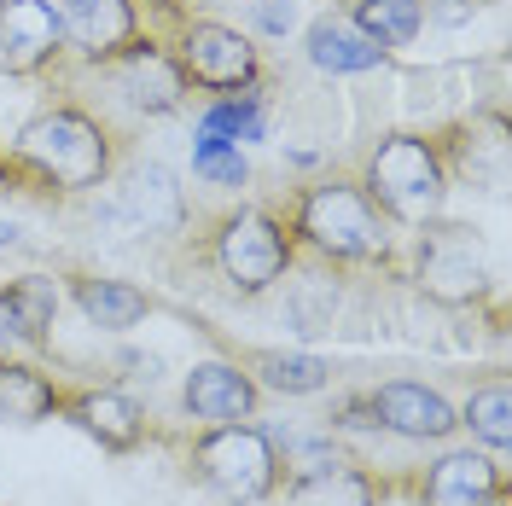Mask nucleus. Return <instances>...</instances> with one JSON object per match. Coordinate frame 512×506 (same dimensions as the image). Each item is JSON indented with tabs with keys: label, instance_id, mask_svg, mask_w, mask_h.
<instances>
[{
	"label": "nucleus",
	"instance_id": "nucleus-26",
	"mask_svg": "<svg viewBox=\"0 0 512 506\" xmlns=\"http://www.w3.org/2000/svg\"><path fill=\"white\" fill-rule=\"evenodd\" d=\"M192 175L204 181V187H251V158H245V146H233V140H216V134H204V128H192Z\"/></svg>",
	"mask_w": 512,
	"mask_h": 506
},
{
	"label": "nucleus",
	"instance_id": "nucleus-1",
	"mask_svg": "<svg viewBox=\"0 0 512 506\" xmlns=\"http://www.w3.org/2000/svg\"><path fill=\"white\" fill-rule=\"evenodd\" d=\"M12 163L30 175L35 204H76L111 187V175L128 158V128H117L105 111L82 105L76 94L47 99L30 123L6 140Z\"/></svg>",
	"mask_w": 512,
	"mask_h": 506
},
{
	"label": "nucleus",
	"instance_id": "nucleus-2",
	"mask_svg": "<svg viewBox=\"0 0 512 506\" xmlns=\"http://www.w3.org/2000/svg\"><path fill=\"white\" fill-rule=\"evenodd\" d=\"M286 222L297 262H326L344 274H384L396 280L402 268V227L379 216V204L361 192L355 175H315L303 187L268 198Z\"/></svg>",
	"mask_w": 512,
	"mask_h": 506
},
{
	"label": "nucleus",
	"instance_id": "nucleus-21",
	"mask_svg": "<svg viewBox=\"0 0 512 506\" xmlns=\"http://www.w3.org/2000/svg\"><path fill=\"white\" fill-rule=\"evenodd\" d=\"M344 285H350L344 268L297 262V268L286 274V326L297 332V338H320V332H332L338 315H344Z\"/></svg>",
	"mask_w": 512,
	"mask_h": 506
},
{
	"label": "nucleus",
	"instance_id": "nucleus-4",
	"mask_svg": "<svg viewBox=\"0 0 512 506\" xmlns=\"http://www.w3.org/2000/svg\"><path fill=\"white\" fill-rule=\"evenodd\" d=\"M408 233H414V239L402 245L396 280H408L425 303H437L448 315H478V309H489V303L501 297L495 256H489L483 227L431 216V222L408 227Z\"/></svg>",
	"mask_w": 512,
	"mask_h": 506
},
{
	"label": "nucleus",
	"instance_id": "nucleus-10",
	"mask_svg": "<svg viewBox=\"0 0 512 506\" xmlns=\"http://www.w3.org/2000/svg\"><path fill=\"white\" fill-rule=\"evenodd\" d=\"M99 82L111 88V99H123L134 117H175V111H187V94H192L175 53L152 30L134 47H123L111 64H99Z\"/></svg>",
	"mask_w": 512,
	"mask_h": 506
},
{
	"label": "nucleus",
	"instance_id": "nucleus-16",
	"mask_svg": "<svg viewBox=\"0 0 512 506\" xmlns=\"http://www.w3.org/2000/svg\"><path fill=\"white\" fill-rule=\"evenodd\" d=\"M373 390V413H379V431L402 437V443H454L460 437V419L437 384L419 379H384L367 384Z\"/></svg>",
	"mask_w": 512,
	"mask_h": 506
},
{
	"label": "nucleus",
	"instance_id": "nucleus-20",
	"mask_svg": "<svg viewBox=\"0 0 512 506\" xmlns=\"http://www.w3.org/2000/svg\"><path fill=\"white\" fill-rule=\"evenodd\" d=\"M233 361L256 379L262 396H286V402H297V396H326V390H332V361L315 355V349L262 344V349H233Z\"/></svg>",
	"mask_w": 512,
	"mask_h": 506
},
{
	"label": "nucleus",
	"instance_id": "nucleus-6",
	"mask_svg": "<svg viewBox=\"0 0 512 506\" xmlns=\"http://www.w3.org/2000/svg\"><path fill=\"white\" fill-rule=\"evenodd\" d=\"M187 472L227 506H268L280 495V448L268 425L233 419V425H198L187 437Z\"/></svg>",
	"mask_w": 512,
	"mask_h": 506
},
{
	"label": "nucleus",
	"instance_id": "nucleus-23",
	"mask_svg": "<svg viewBox=\"0 0 512 506\" xmlns=\"http://www.w3.org/2000/svg\"><path fill=\"white\" fill-rule=\"evenodd\" d=\"M454 419H460V431L478 448H489V454L507 460L512 454V384H507V373H501V367L483 373V379L454 402Z\"/></svg>",
	"mask_w": 512,
	"mask_h": 506
},
{
	"label": "nucleus",
	"instance_id": "nucleus-14",
	"mask_svg": "<svg viewBox=\"0 0 512 506\" xmlns=\"http://www.w3.org/2000/svg\"><path fill=\"white\" fill-rule=\"evenodd\" d=\"M53 6H59L70 59L88 64V70L111 64L123 47H134L146 35V6L140 0H53Z\"/></svg>",
	"mask_w": 512,
	"mask_h": 506
},
{
	"label": "nucleus",
	"instance_id": "nucleus-29",
	"mask_svg": "<svg viewBox=\"0 0 512 506\" xmlns=\"http://www.w3.org/2000/svg\"><path fill=\"white\" fill-rule=\"evenodd\" d=\"M140 6H146V30H158V24H169L187 0H140Z\"/></svg>",
	"mask_w": 512,
	"mask_h": 506
},
{
	"label": "nucleus",
	"instance_id": "nucleus-3",
	"mask_svg": "<svg viewBox=\"0 0 512 506\" xmlns=\"http://www.w3.org/2000/svg\"><path fill=\"white\" fill-rule=\"evenodd\" d=\"M192 262L204 268V274H216L222 280L227 297H239V303H256V297H268L274 285H286V274L297 268V245H291L286 222H280V210L274 204H233L222 216H210L204 233H192L187 239Z\"/></svg>",
	"mask_w": 512,
	"mask_h": 506
},
{
	"label": "nucleus",
	"instance_id": "nucleus-19",
	"mask_svg": "<svg viewBox=\"0 0 512 506\" xmlns=\"http://www.w3.org/2000/svg\"><path fill=\"white\" fill-rule=\"evenodd\" d=\"M64 309V285L53 274H12L0 280V326L12 332V344L53 355V326Z\"/></svg>",
	"mask_w": 512,
	"mask_h": 506
},
{
	"label": "nucleus",
	"instance_id": "nucleus-11",
	"mask_svg": "<svg viewBox=\"0 0 512 506\" xmlns=\"http://www.w3.org/2000/svg\"><path fill=\"white\" fill-rule=\"evenodd\" d=\"M70 64L59 6L53 0H0V76L6 82H53Z\"/></svg>",
	"mask_w": 512,
	"mask_h": 506
},
{
	"label": "nucleus",
	"instance_id": "nucleus-28",
	"mask_svg": "<svg viewBox=\"0 0 512 506\" xmlns=\"http://www.w3.org/2000/svg\"><path fill=\"white\" fill-rule=\"evenodd\" d=\"M251 30L268 35V41H286L297 30V6L291 0H256L251 6Z\"/></svg>",
	"mask_w": 512,
	"mask_h": 506
},
{
	"label": "nucleus",
	"instance_id": "nucleus-25",
	"mask_svg": "<svg viewBox=\"0 0 512 506\" xmlns=\"http://www.w3.org/2000/svg\"><path fill=\"white\" fill-rule=\"evenodd\" d=\"M350 18L373 35L379 47L402 53V47H414L419 35H425V0H367L361 12H350Z\"/></svg>",
	"mask_w": 512,
	"mask_h": 506
},
{
	"label": "nucleus",
	"instance_id": "nucleus-32",
	"mask_svg": "<svg viewBox=\"0 0 512 506\" xmlns=\"http://www.w3.org/2000/svg\"><path fill=\"white\" fill-rule=\"evenodd\" d=\"M6 355H12V332H6V326H0V361H6Z\"/></svg>",
	"mask_w": 512,
	"mask_h": 506
},
{
	"label": "nucleus",
	"instance_id": "nucleus-24",
	"mask_svg": "<svg viewBox=\"0 0 512 506\" xmlns=\"http://www.w3.org/2000/svg\"><path fill=\"white\" fill-rule=\"evenodd\" d=\"M198 128L216 134V140H233V146H262V140H274V94H268V82H262V88H245V94L210 99V105L198 111Z\"/></svg>",
	"mask_w": 512,
	"mask_h": 506
},
{
	"label": "nucleus",
	"instance_id": "nucleus-15",
	"mask_svg": "<svg viewBox=\"0 0 512 506\" xmlns=\"http://www.w3.org/2000/svg\"><path fill=\"white\" fill-rule=\"evenodd\" d=\"M262 390L256 379L233 361V355H204L181 373V413L192 425H233V419H256Z\"/></svg>",
	"mask_w": 512,
	"mask_h": 506
},
{
	"label": "nucleus",
	"instance_id": "nucleus-13",
	"mask_svg": "<svg viewBox=\"0 0 512 506\" xmlns=\"http://www.w3.org/2000/svg\"><path fill=\"white\" fill-rule=\"evenodd\" d=\"M59 419L76 425L88 443H99V454H134V448L152 437L146 408L128 390H117V384H64Z\"/></svg>",
	"mask_w": 512,
	"mask_h": 506
},
{
	"label": "nucleus",
	"instance_id": "nucleus-31",
	"mask_svg": "<svg viewBox=\"0 0 512 506\" xmlns=\"http://www.w3.org/2000/svg\"><path fill=\"white\" fill-rule=\"evenodd\" d=\"M332 6H338V12H361V6H367V0H332Z\"/></svg>",
	"mask_w": 512,
	"mask_h": 506
},
{
	"label": "nucleus",
	"instance_id": "nucleus-27",
	"mask_svg": "<svg viewBox=\"0 0 512 506\" xmlns=\"http://www.w3.org/2000/svg\"><path fill=\"white\" fill-rule=\"evenodd\" d=\"M326 431H332V437H350V431H379L373 390H332V402H326Z\"/></svg>",
	"mask_w": 512,
	"mask_h": 506
},
{
	"label": "nucleus",
	"instance_id": "nucleus-30",
	"mask_svg": "<svg viewBox=\"0 0 512 506\" xmlns=\"http://www.w3.org/2000/svg\"><path fill=\"white\" fill-rule=\"evenodd\" d=\"M12 245H18V227H12V222H6V216H0V256L12 251Z\"/></svg>",
	"mask_w": 512,
	"mask_h": 506
},
{
	"label": "nucleus",
	"instance_id": "nucleus-12",
	"mask_svg": "<svg viewBox=\"0 0 512 506\" xmlns=\"http://www.w3.org/2000/svg\"><path fill=\"white\" fill-rule=\"evenodd\" d=\"M117 187V222L128 233H152V239H181L192 222V204H187V187L175 181V169L163 163H128L111 175Z\"/></svg>",
	"mask_w": 512,
	"mask_h": 506
},
{
	"label": "nucleus",
	"instance_id": "nucleus-7",
	"mask_svg": "<svg viewBox=\"0 0 512 506\" xmlns=\"http://www.w3.org/2000/svg\"><path fill=\"white\" fill-rule=\"evenodd\" d=\"M152 35H163V47L175 53L187 88L198 94H245V88H262L268 82V59L256 47L251 30L227 24V18H198V12H175L169 24H158Z\"/></svg>",
	"mask_w": 512,
	"mask_h": 506
},
{
	"label": "nucleus",
	"instance_id": "nucleus-8",
	"mask_svg": "<svg viewBox=\"0 0 512 506\" xmlns=\"http://www.w3.org/2000/svg\"><path fill=\"white\" fill-rule=\"evenodd\" d=\"M437 134V152H443L448 187L466 192H507L512 181V111L507 94H483L466 111H454L448 123L431 128Z\"/></svg>",
	"mask_w": 512,
	"mask_h": 506
},
{
	"label": "nucleus",
	"instance_id": "nucleus-17",
	"mask_svg": "<svg viewBox=\"0 0 512 506\" xmlns=\"http://www.w3.org/2000/svg\"><path fill=\"white\" fill-rule=\"evenodd\" d=\"M303 59L315 64L320 76H367V70H390L396 53L379 47L373 35L355 24L350 12H338V6H326L320 18L303 24Z\"/></svg>",
	"mask_w": 512,
	"mask_h": 506
},
{
	"label": "nucleus",
	"instance_id": "nucleus-18",
	"mask_svg": "<svg viewBox=\"0 0 512 506\" xmlns=\"http://www.w3.org/2000/svg\"><path fill=\"white\" fill-rule=\"evenodd\" d=\"M64 297H70L76 315L88 320L94 332H105V338H128L134 326H146L152 309H158V297H152L146 285L117 280V274H88V268L64 274Z\"/></svg>",
	"mask_w": 512,
	"mask_h": 506
},
{
	"label": "nucleus",
	"instance_id": "nucleus-5",
	"mask_svg": "<svg viewBox=\"0 0 512 506\" xmlns=\"http://www.w3.org/2000/svg\"><path fill=\"white\" fill-rule=\"evenodd\" d=\"M355 181L379 204V216L390 227H419L431 216H443L448 204V169L431 128H390V134H379L355 163Z\"/></svg>",
	"mask_w": 512,
	"mask_h": 506
},
{
	"label": "nucleus",
	"instance_id": "nucleus-9",
	"mask_svg": "<svg viewBox=\"0 0 512 506\" xmlns=\"http://www.w3.org/2000/svg\"><path fill=\"white\" fill-rule=\"evenodd\" d=\"M390 495H408L414 506H512V466L489 448H443L414 477H390Z\"/></svg>",
	"mask_w": 512,
	"mask_h": 506
},
{
	"label": "nucleus",
	"instance_id": "nucleus-22",
	"mask_svg": "<svg viewBox=\"0 0 512 506\" xmlns=\"http://www.w3.org/2000/svg\"><path fill=\"white\" fill-rule=\"evenodd\" d=\"M59 402H64V379H53L47 367L18 361V355L0 361V419L6 425H18V431L47 425V419H59Z\"/></svg>",
	"mask_w": 512,
	"mask_h": 506
}]
</instances>
